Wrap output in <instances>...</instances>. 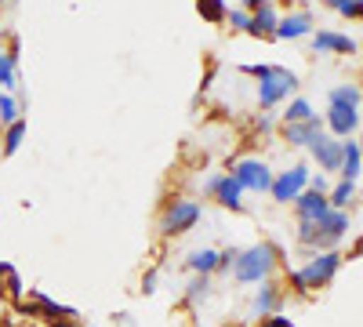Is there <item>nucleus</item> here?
Masks as SVG:
<instances>
[{"label": "nucleus", "mask_w": 363, "mask_h": 327, "mask_svg": "<svg viewBox=\"0 0 363 327\" xmlns=\"http://www.w3.org/2000/svg\"><path fill=\"white\" fill-rule=\"evenodd\" d=\"M345 233H349V215L330 207L320 222H298V244L313 251H335V244Z\"/></svg>", "instance_id": "nucleus-1"}, {"label": "nucleus", "mask_w": 363, "mask_h": 327, "mask_svg": "<svg viewBox=\"0 0 363 327\" xmlns=\"http://www.w3.org/2000/svg\"><path fill=\"white\" fill-rule=\"evenodd\" d=\"M342 258H345V255H338V251H316L306 265H301V270H294V273H291V287H294L298 294H309V291L327 287L330 280L338 277Z\"/></svg>", "instance_id": "nucleus-2"}, {"label": "nucleus", "mask_w": 363, "mask_h": 327, "mask_svg": "<svg viewBox=\"0 0 363 327\" xmlns=\"http://www.w3.org/2000/svg\"><path fill=\"white\" fill-rule=\"evenodd\" d=\"M247 73L258 80V106L262 109L280 106L298 87V77L291 70H280V66H247Z\"/></svg>", "instance_id": "nucleus-3"}, {"label": "nucleus", "mask_w": 363, "mask_h": 327, "mask_svg": "<svg viewBox=\"0 0 363 327\" xmlns=\"http://www.w3.org/2000/svg\"><path fill=\"white\" fill-rule=\"evenodd\" d=\"M277 248L272 244H255L247 251H240L236 265H233V277L240 284H265L269 273H272V265H277Z\"/></svg>", "instance_id": "nucleus-4"}, {"label": "nucleus", "mask_w": 363, "mask_h": 327, "mask_svg": "<svg viewBox=\"0 0 363 327\" xmlns=\"http://www.w3.org/2000/svg\"><path fill=\"white\" fill-rule=\"evenodd\" d=\"M196 222H200V204L178 196V200L167 204V211H164V218H160V233H164V236H182V233H189Z\"/></svg>", "instance_id": "nucleus-5"}, {"label": "nucleus", "mask_w": 363, "mask_h": 327, "mask_svg": "<svg viewBox=\"0 0 363 327\" xmlns=\"http://www.w3.org/2000/svg\"><path fill=\"white\" fill-rule=\"evenodd\" d=\"M309 167L306 164H294L291 171H280L277 178H272V200H277V204H294L301 193H306L309 189Z\"/></svg>", "instance_id": "nucleus-6"}, {"label": "nucleus", "mask_w": 363, "mask_h": 327, "mask_svg": "<svg viewBox=\"0 0 363 327\" xmlns=\"http://www.w3.org/2000/svg\"><path fill=\"white\" fill-rule=\"evenodd\" d=\"M233 178L240 182V189H251V193H269L272 189V171L258 157H247V160L233 164Z\"/></svg>", "instance_id": "nucleus-7"}, {"label": "nucleus", "mask_w": 363, "mask_h": 327, "mask_svg": "<svg viewBox=\"0 0 363 327\" xmlns=\"http://www.w3.org/2000/svg\"><path fill=\"white\" fill-rule=\"evenodd\" d=\"M313 160L320 164V171H342V138L335 135H320L313 145H309Z\"/></svg>", "instance_id": "nucleus-8"}, {"label": "nucleus", "mask_w": 363, "mask_h": 327, "mask_svg": "<svg viewBox=\"0 0 363 327\" xmlns=\"http://www.w3.org/2000/svg\"><path fill=\"white\" fill-rule=\"evenodd\" d=\"M207 189H211V196H215L222 207H229V211H244V189H240V182L233 174H218V178H211L207 182Z\"/></svg>", "instance_id": "nucleus-9"}, {"label": "nucleus", "mask_w": 363, "mask_h": 327, "mask_svg": "<svg viewBox=\"0 0 363 327\" xmlns=\"http://www.w3.org/2000/svg\"><path fill=\"white\" fill-rule=\"evenodd\" d=\"M294 211H298V222H320L327 211H330V204H327V196L323 193H316V189H306L298 200H294Z\"/></svg>", "instance_id": "nucleus-10"}, {"label": "nucleus", "mask_w": 363, "mask_h": 327, "mask_svg": "<svg viewBox=\"0 0 363 327\" xmlns=\"http://www.w3.org/2000/svg\"><path fill=\"white\" fill-rule=\"evenodd\" d=\"M320 135H323V121H320V116H313V121H306V124H284V138L291 145H301V150H309Z\"/></svg>", "instance_id": "nucleus-11"}, {"label": "nucleus", "mask_w": 363, "mask_h": 327, "mask_svg": "<svg viewBox=\"0 0 363 327\" xmlns=\"http://www.w3.org/2000/svg\"><path fill=\"white\" fill-rule=\"evenodd\" d=\"M327 128L335 131V138H349L359 128V113L356 109H342V106H327Z\"/></svg>", "instance_id": "nucleus-12"}, {"label": "nucleus", "mask_w": 363, "mask_h": 327, "mask_svg": "<svg viewBox=\"0 0 363 327\" xmlns=\"http://www.w3.org/2000/svg\"><path fill=\"white\" fill-rule=\"evenodd\" d=\"M277 306H280V287L265 280V284L258 287V294H255V302H251V316L265 320V316L277 313Z\"/></svg>", "instance_id": "nucleus-13"}, {"label": "nucleus", "mask_w": 363, "mask_h": 327, "mask_svg": "<svg viewBox=\"0 0 363 327\" xmlns=\"http://www.w3.org/2000/svg\"><path fill=\"white\" fill-rule=\"evenodd\" d=\"M313 48L316 51H342V55H352L356 51V40L352 37H342V33H330V29H320L313 37Z\"/></svg>", "instance_id": "nucleus-14"}, {"label": "nucleus", "mask_w": 363, "mask_h": 327, "mask_svg": "<svg viewBox=\"0 0 363 327\" xmlns=\"http://www.w3.org/2000/svg\"><path fill=\"white\" fill-rule=\"evenodd\" d=\"M359 167H363V157H359V142H342V178L345 182H356L359 178Z\"/></svg>", "instance_id": "nucleus-15"}, {"label": "nucleus", "mask_w": 363, "mask_h": 327, "mask_svg": "<svg viewBox=\"0 0 363 327\" xmlns=\"http://www.w3.org/2000/svg\"><path fill=\"white\" fill-rule=\"evenodd\" d=\"M359 87L356 84H338L327 92V106H342V109H359Z\"/></svg>", "instance_id": "nucleus-16"}, {"label": "nucleus", "mask_w": 363, "mask_h": 327, "mask_svg": "<svg viewBox=\"0 0 363 327\" xmlns=\"http://www.w3.org/2000/svg\"><path fill=\"white\" fill-rule=\"evenodd\" d=\"M309 29H313L309 15H291V18H280V26H277V33H272V37H280V40H294V37H306Z\"/></svg>", "instance_id": "nucleus-17"}, {"label": "nucleus", "mask_w": 363, "mask_h": 327, "mask_svg": "<svg viewBox=\"0 0 363 327\" xmlns=\"http://www.w3.org/2000/svg\"><path fill=\"white\" fill-rule=\"evenodd\" d=\"M189 270L196 277H211V273H218V251H211V248H200L189 255Z\"/></svg>", "instance_id": "nucleus-18"}, {"label": "nucleus", "mask_w": 363, "mask_h": 327, "mask_svg": "<svg viewBox=\"0 0 363 327\" xmlns=\"http://www.w3.org/2000/svg\"><path fill=\"white\" fill-rule=\"evenodd\" d=\"M277 26H280V18H277V11H272V4H265L262 0V8L255 11V18H251V33H277Z\"/></svg>", "instance_id": "nucleus-19"}, {"label": "nucleus", "mask_w": 363, "mask_h": 327, "mask_svg": "<svg viewBox=\"0 0 363 327\" xmlns=\"http://www.w3.org/2000/svg\"><path fill=\"white\" fill-rule=\"evenodd\" d=\"M352 196H356V182H345V178H342L338 186H330V193H327V204L335 207V211H345V207L352 204Z\"/></svg>", "instance_id": "nucleus-20"}, {"label": "nucleus", "mask_w": 363, "mask_h": 327, "mask_svg": "<svg viewBox=\"0 0 363 327\" xmlns=\"http://www.w3.org/2000/svg\"><path fill=\"white\" fill-rule=\"evenodd\" d=\"M313 106L306 102V99H294L287 109H284V124H306V121H313Z\"/></svg>", "instance_id": "nucleus-21"}, {"label": "nucleus", "mask_w": 363, "mask_h": 327, "mask_svg": "<svg viewBox=\"0 0 363 327\" xmlns=\"http://www.w3.org/2000/svg\"><path fill=\"white\" fill-rule=\"evenodd\" d=\"M33 299H37V309H40V313H48V316H55V320H73V316H77V309L51 302L48 294H33Z\"/></svg>", "instance_id": "nucleus-22"}, {"label": "nucleus", "mask_w": 363, "mask_h": 327, "mask_svg": "<svg viewBox=\"0 0 363 327\" xmlns=\"http://www.w3.org/2000/svg\"><path fill=\"white\" fill-rule=\"evenodd\" d=\"M22 138H26V121L8 124V135H4V157H15V153L22 150Z\"/></svg>", "instance_id": "nucleus-23"}, {"label": "nucleus", "mask_w": 363, "mask_h": 327, "mask_svg": "<svg viewBox=\"0 0 363 327\" xmlns=\"http://www.w3.org/2000/svg\"><path fill=\"white\" fill-rule=\"evenodd\" d=\"M15 55L0 51V87H15Z\"/></svg>", "instance_id": "nucleus-24"}, {"label": "nucleus", "mask_w": 363, "mask_h": 327, "mask_svg": "<svg viewBox=\"0 0 363 327\" xmlns=\"http://www.w3.org/2000/svg\"><path fill=\"white\" fill-rule=\"evenodd\" d=\"M207 294H211V280H207V277H193V284H189V291H186V302L196 306L200 299H207Z\"/></svg>", "instance_id": "nucleus-25"}, {"label": "nucleus", "mask_w": 363, "mask_h": 327, "mask_svg": "<svg viewBox=\"0 0 363 327\" xmlns=\"http://www.w3.org/2000/svg\"><path fill=\"white\" fill-rule=\"evenodd\" d=\"M15 121H22V116H18V102L11 99V95H0V124H15Z\"/></svg>", "instance_id": "nucleus-26"}, {"label": "nucleus", "mask_w": 363, "mask_h": 327, "mask_svg": "<svg viewBox=\"0 0 363 327\" xmlns=\"http://www.w3.org/2000/svg\"><path fill=\"white\" fill-rule=\"evenodd\" d=\"M0 284H8L4 291L11 294V299H18V294H22V280H18V273L11 270V265H0Z\"/></svg>", "instance_id": "nucleus-27"}, {"label": "nucleus", "mask_w": 363, "mask_h": 327, "mask_svg": "<svg viewBox=\"0 0 363 327\" xmlns=\"http://www.w3.org/2000/svg\"><path fill=\"white\" fill-rule=\"evenodd\" d=\"M200 11H203V18H211V22H218V18L225 15L222 0H200Z\"/></svg>", "instance_id": "nucleus-28"}, {"label": "nucleus", "mask_w": 363, "mask_h": 327, "mask_svg": "<svg viewBox=\"0 0 363 327\" xmlns=\"http://www.w3.org/2000/svg\"><path fill=\"white\" fill-rule=\"evenodd\" d=\"M236 258H240V251H236V248H229V251H218V273H233Z\"/></svg>", "instance_id": "nucleus-29"}, {"label": "nucleus", "mask_w": 363, "mask_h": 327, "mask_svg": "<svg viewBox=\"0 0 363 327\" xmlns=\"http://www.w3.org/2000/svg\"><path fill=\"white\" fill-rule=\"evenodd\" d=\"M342 15H352V18H363V0H342V4L335 8Z\"/></svg>", "instance_id": "nucleus-30"}, {"label": "nucleus", "mask_w": 363, "mask_h": 327, "mask_svg": "<svg viewBox=\"0 0 363 327\" xmlns=\"http://www.w3.org/2000/svg\"><path fill=\"white\" fill-rule=\"evenodd\" d=\"M309 189H316V193H323V196L330 193V182H327L323 171H320V174H309Z\"/></svg>", "instance_id": "nucleus-31"}, {"label": "nucleus", "mask_w": 363, "mask_h": 327, "mask_svg": "<svg viewBox=\"0 0 363 327\" xmlns=\"http://www.w3.org/2000/svg\"><path fill=\"white\" fill-rule=\"evenodd\" d=\"M229 22H233V29H251V15L247 11H229Z\"/></svg>", "instance_id": "nucleus-32"}, {"label": "nucleus", "mask_w": 363, "mask_h": 327, "mask_svg": "<svg viewBox=\"0 0 363 327\" xmlns=\"http://www.w3.org/2000/svg\"><path fill=\"white\" fill-rule=\"evenodd\" d=\"M258 327H294V323H291L287 316H265V320H262Z\"/></svg>", "instance_id": "nucleus-33"}, {"label": "nucleus", "mask_w": 363, "mask_h": 327, "mask_svg": "<svg viewBox=\"0 0 363 327\" xmlns=\"http://www.w3.org/2000/svg\"><path fill=\"white\" fill-rule=\"evenodd\" d=\"M142 291H145V294H153V291H157V270H149V273L142 277Z\"/></svg>", "instance_id": "nucleus-34"}, {"label": "nucleus", "mask_w": 363, "mask_h": 327, "mask_svg": "<svg viewBox=\"0 0 363 327\" xmlns=\"http://www.w3.org/2000/svg\"><path fill=\"white\" fill-rule=\"evenodd\" d=\"M51 327H77V323H73V320H55Z\"/></svg>", "instance_id": "nucleus-35"}, {"label": "nucleus", "mask_w": 363, "mask_h": 327, "mask_svg": "<svg viewBox=\"0 0 363 327\" xmlns=\"http://www.w3.org/2000/svg\"><path fill=\"white\" fill-rule=\"evenodd\" d=\"M352 255H363V240H359V244H356V251H352Z\"/></svg>", "instance_id": "nucleus-36"}, {"label": "nucleus", "mask_w": 363, "mask_h": 327, "mask_svg": "<svg viewBox=\"0 0 363 327\" xmlns=\"http://www.w3.org/2000/svg\"><path fill=\"white\" fill-rule=\"evenodd\" d=\"M327 4H330V8H338V4H342V0H327Z\"/></svg>", "instance_id": "nucleus-37"}, {"label": "nucleus", "mask_w": 363, "mask_h": 327, "mask_svg": "<svg viewBox=\"0 0 363 327\" xmlns=\"http://www.w3.org/2000/svg\"><path fill=\"white\" fill-rule=\"evenodd\" d=\"M359 157H363V135H359Z\"/></svg>", "instance_id": "nucleus-38"}]
</instances>
